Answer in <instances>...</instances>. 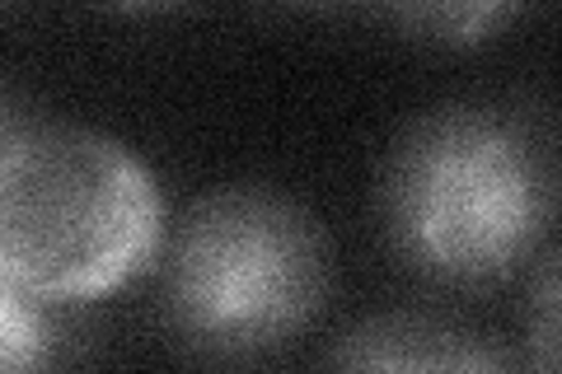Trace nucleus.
Returning <instances> with one entry per match:
<instances>
[{
    "label": "nucleus",
    "instance_id": "obj_1",
    "mask_svg": "<svg viewBox=\"0 0 562 374\" xmlns=\"http://www.w3.org/2000/svg\"><path fill=\"white\" fill-rule=\"evenodd\" d=\"M553 150L502 109L422 117L384 173V220L417 272L450 286L512 276L553 220Z\"/></svg>",
    "mask_w": 562,
    "mask_h": 374
},
{
    "label": "nucleus",
    "instance_id": "obj_2",
    "mask_svg": "<svg viewBox=\"0 0 562 374\" xmlns=\"http://www.w3.org/2000/svg\"><path fill=\"white\" fill-rule=\"evenodd\" d=\"M160 188L117 140L38 127L0 159V281L33 299H94L155 258Z\"/></svg>",
    "mask_w": 562,
    "mask_h": 374
},
{
    "label": "nucleus",
    "instance_id": "obj_3",
    "mask_svg": "<svg viewBox=\"0 0 562 374\" xmlns=\"http://www.w3.org/2000/svg\"><path fill=\"white\" fill-rule=\"evenodd\" d=\"M328 248L310 211L272 188H225L192 206L169 253L165 305L211 361H249L319 314Z\"/></svg>",
    "mask_w": 562,
    "mask_h": 374
},
{
    "label": "nucleus",
    "instance_id": "obj_4",
    "mask_svg": "<svg viewBox=\"0 0 562 374\" xmlns=\"http://www.w3.org/2000/svg\"><path fill=\"white\" fill-rule=\"evenodd\" d=\"M328 374H512V365L483 332L441 314L394 309L351 328Z\"/></svg>",
    "mask_w": 562,
    "mask_h": 374
},
{
    "label": "nucleus",
    "instance_id": "obj_5",
    "mask_svg": "<svg viewBox=\"0 0 562 374\" xmlns=\"http://www.w3.org/2000/svg\"><path fill=\"white\" fill-rule=\"evenodd\" d=\"M52 355H57V332L38 299L0 281V374H47Z\"/></svg>",
    "mask_w": 562,
    "mask_h": 374
},
{
    "label": "nucleus",
    "instance_id": "obj_6",
    "mask_svg": "<svg viewBox=\"0 0 562 374\" xmlns=\"http://www.w3.org/2000/svg\"><path fill=\"white\" fill-rule=\"evenodd\" d=\"M502 20H512L506 5H427V10H403V24L422 29L427 38L441 43H479Z\"/></svg>",
    "mask_w": 562,
    "mask_h": 374
},
{
    "label": "nucleus",
    "instance_id": "obj_7",
    "mask_svg": "<svg viewBox=\"0 0 562 374\" xmlns=\"http://www.w3.org/2000/svg\"><path fill=\"white\" fill-rule=\"evenodd\" d=\"M530 365L535 374H558V253L539 262L530 299Z\"/></svg>",
    "mask_w": 562,
    "mask_h": 374
},
{
    "label": "nucleus",
    "instance_id": "obj_8",
    "mask_svg": "<svg viewBox=\"0 0 562 374\" xmlns=\"http://www.w3.org/2000/svg\"><path fill=\"white\" fill-rule=\"evenodd\" d=\"M33 132H38V127H33V117H29L14 99L0 94V159H5L14 146H20V140H29Z\"/></svg>",
    "mask_w": 562,
    "mask_h": 374
}]
</instances>
